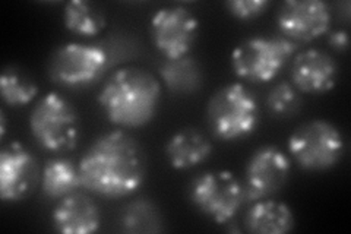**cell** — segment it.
<instances>
[{"label":"cell","mask_w":351,"mask_h":234,"mask_svg":"<svg viewBox=\"0 0 351 234\" xmlns=\"http://www.w3.org/2000/svg\"><path fill=\"white\" fill-rule=\"evenodd\" d=\"M160 76L173 94H193L199 90L204 81L199 63L191 56L166 60L160 68Z\"/></svg>","instance_id":"obj_18"},{"label":"cell","mask_w":351,"mask_h":234,"mask_svg":"<svg viewBox=\"0 0 351 234\" xmlns=\"http://www.w3.org/2000/svg\"><path fill=\"white\" fill-rule=\"evenodd\" d=\"M29 129L44 150L53 152L71 151L80 139V117L68 100L50 93L32 108Z\"/></svg>","instance_id":"obj_4"},{"label":"cell","mask_w":351,"mask_h":234,"mask_svg":"<svg viewBox=\"0 0 351 234\" xmlns=\"http://www.w3.org/2000/svg\"><path fill=\"white\" fill-rule=\"evenodd\" d=\"M78 169L86 191L106 198H125L144 183L145 155L128 133L113 130L90 145Z\"/></svg>","instance_id":"obj_1"},{"label":"cell","mask_w":351,"mask_h":234,"mask_svg":"<svg viewBox=\"0 0 351 234\" xmlns=\"http://www.w3.org/2000/svg\"><path fill=\"white\" fill-rule=\"evenodd\" d=\"M267 106L272 116L287 119L300 110L302 100L295 88L290 82H280L272 88L267 97Z\"/></svg>","instance_id":"obj_22"},{"label":"cell","mask_w":351,"mask_h":234,"mask_svg":"<svg viewBox=\"0 0 351 234\" xmlns=\"http://www.w3.org/2000/svg\"><path fill=\"white\" fill-rule=\"evenodd\" d=\"M5 133H6V116L3 111H0V138H5Z\"/></svg>","instance_id":"obj_25"},{"label":"cell","mask_w":351,"mask_h":234,"mask_svg":"<svg viewBox=\"0 0 351 234\" xmlns=\"http://www.w3.org/2000/svg\"><path fill=\"white\" fill-rule=\"evenodd\" d=\"M189 198L196 209L217 224H227L247 202L245 185L227 170L197 176L191 183Z\"/></svg>","instance_id":"obj_5"},{"label":"cell","mask_w":351,"mask_h":234,"mask_svg":"<svg viewBox=\"0 0 351 234\" xmlns=\"http://www.w3.org/2000/svg\"><path fill=\"white\" fill-rule=\"evenodd\" d=\"M0 94L8 106L29 104L38 94V86L15 68H6L0 78Z\"/></svg>","instance_id":"obj_21"},{"label":"cell","mask_w":351,"mask_h":234,"mask_svg":"<svg viewBox=\"0 0 351 234\" xmlns=\"http://www.w3.org/2000/svg\"><path fill=\"white\" fill-rule=\"evenodd\" d=\"M346 150L343 133L326 120H312L295 129L289 139L294 161L307 172H324L341 160Z\"/></svg>","instance_id":"obj_6"},{"label":"cell","mask_w":351,"mask_h":234,"mask_svg":"<svg viewBox=\"0 0 351 234\" xmlns=\"http://www.w3.org/2000/svg\"><path fill=\"white\" fill-rule=\"evenodd\" d=\"M291 161L280 148L265 145L258 148L247 161L245 191L247 202H256L278 194L287 183Z\"/></svg>","instance_id":"obj_10"},{"label":"cell","mask_w":351,"mask_h":234,"mask_svg":"<svg viewBox=\"0 0 351 234\" xmlns=\"http://www.w3.org/2000/svg\"><path fill=\"white\" fill-rule=\"evenodd\" d=\"M338 66L321 50H304L295 56L291 66L293 85L306 94H322L335 86Z\"/></svg>","instance_id":"obj_13"},{"label":"cell","mask_w":351,"mask_h":234,"mask_svg":"<svg viewBox=\"0 0 351 234\" xmlns=\"http://www.w3.org/2000/svg\"><path fill=\"white\" fill-rule=\"evenodd\" d=\"M120 230L130 234L160 233L164 230L158 207L147 198H138L129 202L119 217Z\"/></svg>","instance_id":"obj_19"},{"label":"cell","mask_w":351,"mask_h":234,"mask_svg":"<svg viewBox=\"0 0 351 234\" xmlns=\"http://www.w3.org/2000/svg\"><path fill=\"white\" fill-rule=\"evenodd\" d=\"M328 43L337 51H346L348 49V32L344 30L332 31L328 36Z\"/></svg>","instance_id":"obj_24"},{"label":"cell","mask_w":351,"mask_h":234,"mask_svg":"<svg viewBox=\"0 0 351 234\" xmlns=\"http://www.w3.org/2000/svg\"><path fill=\"white\" fill-rule=\"evenodd\" d=\"M78 165L68 159H53L46 163L41 174L43 194L50 199H62L81 187Z\"/></svg>","instance_id":"obj_17"},{"label":"cell","mask_w":351,"mask_h":234,"mask_svg":"<svg viewBox=\"0 0 351 234\" xmlns=\"http://www.w3.org/2000/svg\"><path fill=\"white\" fill-rule=\"evenodd\" d=\"M208 125L223 141L250 137L259 125V106L245 85L228 84L213 95L206 108Z\"/></svg>","instance_id":"obj_3"},{"label":"cell","mask_w":351,"mask_h":234,"mask_svg":"<svg viewBox=\"0 0 351 234\" xmlns=\"http://www.w3.org/2000/svg\"><path fill=\"white\" fill-rule=\"evenodd\" d=\"M199 31V21L184 6H166L151 18V37L167 60L189 56Z\"/></svg>","instance_id":"obj_9"},{"label":"cell","mask_w":351,"mask_h":234,"mask_svg":"<svg viewBox=\"0 0 351 234\" xmlns=\"http://www.w3.org/2000/svg\"><path fill=\"white\" fill-rule=\"evenodd\" d=\"M54 230L63 234H90L100 230L101 214L94 200L78 191L64 196L53 209Z\"/></svg>","instance_id":"obj_14"},{"label":"cell","mask_w":351,"mask_h":234,"mask_svg":"<svg viewBox=\"0 0 351 234\" xmlns=\"http://www.w3.org/2000/svg\"><path fill=\"white\" fill-rule=\"evenodd\" d=\"M247 231L256 234H284L293 230L294 215L289 205L261 199L254 202L245 217Z\"/></svg>","instance_id":"obj_16"},{"label":"cell","mask_w":351,"mask_h":234,"mask_svg":"<svg viewBox=\"0 0 351 234\" xmlns=\"http://www.w3.org/2000/svg\"><path fill=\"white\" fill-rule=\"evenodd\" d=\"M269 3L265 0H230L226 3L227 12L239 21H252L267 12Z\"/></svg>","instance_id":"obj_23"},{"label":"cell","mask_w":351,"mask_h":234,"mask_svg":"<svg viewBox=\"0 0 351 234\" xmlns=\"http://www.w3.org/2000/svg\"><path fill=\"white\" fill-rule=\"evenodd\" d=\"M37 182V164L19 142L9 143L0 152V196L3 202L24 199Z\"/></svg>","instance_id":"obj_12"},{"label":"cell","mask_w":351,"mask_h":234,"mask_svg":"<svg viewBox=\"0 0 351 234\" xmlns=\"http://www.w3.org/2000/svg\"><path fill=\"white\" fill-rule=\"evenodd\" d=\"M166 154L174 170H189L211 157L213 143L202 132L184 128L169 139Z\"/></svg>","instance_id":"obj_15"},{"label":"cell","mask_w":351,"mask_h":234,"mask_svg":"<svg viewBox=\"0 0 351 234\" xmlns=\"http://www.w3.org/2000/svg\"><path fill=\"white\" fill-rule=\"evenodd\" d=\"M160 82L145 69L123 68L108 78L98 95L106 117L120 128H141L156 116Z\"/></svg>","instance_id":"obj_2"},{"label":"cell","mask_w":351,"mask_h":234,"mask_svg":"<svg viewBox=\"0 0 351 234\" xmlns=\"http://www.w3.org/2000/svg\"><path fill=\"white\" fill-rule=\"evenodd\" d=\"M63 22L64 27L73 34L94 37L104 30L106 16L95 5L85 0H76V2L66 3Z\"/></svg>","instance_id":"obj_20"},{"label":"cell","mask_w":351,"mask_h":234,"mask_svg":"<svg viewBox=\"0 0 351 234\" xmlns=\"http://www.w3.org/2000/svg\"><path fill=\"white\" fill-rule=\"evenodd\" d=\"M277 22L285 38L309 43L328 32L331 12L321 0H290L280 8Z\"/></svg>","instance_id":"obj_11"},{"label":"cell","mask_w":351,"mask_h":234,"mask_svg":"<svg viewBox=\"0 0 351 234\" xmlns=\"http://www.w3.org/2000/svg\"><path fill=\"white\" fill-rule=\"evenodd\" d=\"M108 54L97 44L68 43L54 50L49 62L51 80L68 88H84L104 75Z\"/></svg>","instance_id":"obj_8"},{"label":"cell","mask_w":351,"mask_h":234,"mask_svg":"<svg viewBox=\"0 0 351 234\" xmlns=\"http://www.w3.org/2000/svg\"><path fill=\"white\" fill-rule=\"evenodd\" d=\"M298 49L285 37H254L241 41L232 53L234 73L250 82H268L276 78Z\"/></svg>","instance_id":"obj_7"}]
</instances>
